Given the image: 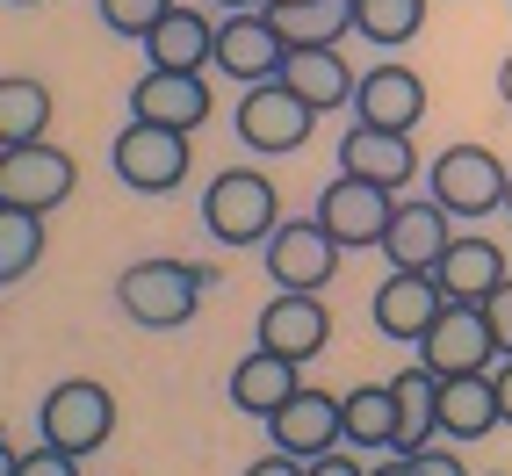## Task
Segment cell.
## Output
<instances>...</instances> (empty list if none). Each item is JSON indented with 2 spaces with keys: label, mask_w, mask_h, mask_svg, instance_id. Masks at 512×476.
<instances>
[{
  "label": "cell",
  "mask_w": 512,
  "mask_h": 476,
  "mask_svg": "<svg viewBox=\"0 0 512 476\" xmlns=\"http://www.w3.org/2000/svg\"><path fill=\"white\" fill-rule=\"evenodd\" d=\"M202 296H210V267H195V260L159 253V260H130L116 275V311L145 332H181L202 311Z\"/></svg>",
  "instance_id": "6da1fadb"
},
{
  "label": "cell",
  "mask_w": 512,
  "mask_h": 476,
  "mask_svg": "<svg viewBox=\"0 0 512 476\" xmlns=\"http://www.w3.org/2000/svg\"><path fill=\"white\" fill-rule=\"evenodd\" d=\"M282 224V195L260 166H224L202 188V231L217 246H267V231Z\"/></svg>",
  "instance_id": "7a4b0ae2"
},
{
  "label": "cell",
  "mask_w": 512,
  "mask_h": 476,
  "mask_svg": "<svg viewBox=\"0 0 512 476\" xmlns=\"http://www.w3.org/2000/svg\"><path fill=\"white\" fill-rule=\"evenodd\" d=\"M109 166L130 195H174L188 174H195V152H188V130H166V123H145L130 116L109 145Z\"/></svg>",
  "instance_id": "3957f363"
},
{
  "label": "cell",
  "mask_w": 512,
  "mask_h": 476,
  "mask_svg": "<svg viewBox=\"0 0 512 476\" xmlns=\"http://www.w3.org/2000/svg\"><path fill=\"white\" fill-rule=\"evenodd\" d=\"M505 181H512V166H505L491 145H448V152L426 166V195H433L455 224H476V217L505 210Z\"/></svg>",
  "instance_id": "277c9868"
},
{
  "label": "cell",
  "mask_w": 512,
  "mask_h": 476,
  "mask_svg": "<svg viewBox=\"0 0 512 476\" xmlns=\"http://www.w3.org/2000/svg\"><path fill=\"white\" fill-rule=\"evenodd\" d=\"M37 433L51 440V448L80 455V462L101 455V448H109V433H116V397H109V383H87V376L51 383L44 404H37Z\"/></svg>",
  "instance_id": "5b68a950"
},
{
  "label": "cell",
  "mask_w": 512,
  "mask_h": 476,
  "mask_svg": "<svg viewBox=\"0 0 512 476\" xmlns=\"http://www.w3.org/2000/svg\"><path fill=\"white\" fill-rule=\"evenodd\" d=\"M73 188H80V166H73V152H58L51 138L0 152V210L51 217V210H58V202L73 195Z\"/></svg>",
  "instance_id": "8992f818"
},
{
  "label": "cell",
  "mask_w": 512,
  "mask_h": 476,
  "mask_svg": "<svg viewBox=\"0 0 512 476\" xmlns=\"http://www.w3.org/2000/svg\"><path fill=\"white\" fill-rule=\"evenodd\" d=\"M231 123H238V138H246V152H275V159H282V152H303V145H311L318 109H303L282 80H260V87L238 94Z\"/></svg>",
  "instance_id": "52a82bcc"
},
{
  "label": "cell",
  "mask_w": 512,
  "mask_h": 476,
  "mask_svg": "<svg viewBox=\"0 0 512 476\" xmlns=\"http://www.w3.org/2000/svg\"><path fill=\"white\" fill-rule=\"evenodd\" d=\"M419 361L433 368L440 383L448 376H491V325H484V303H440V318L419 332Z\"/></svg>",
  "instance_id": "ba28073f"
},
{
  "label": "cell",
  "mask_w": 512,
  "mask_h": 476,
  "mask_svg": "<svg viewBox=\"0 0 512 476\" xmlns=\"http://www.w3.org/2000/svg\"><path fill=\"white\" fill-rule=\"evenodd\" d=\"M260 253H267V282L275 289H325L339 275V238L318 217H282Z\"/></svg>",
  "instance_id": "9c48e42d"
},
{
  "label": "cell",
  "mask_w": 512,
  "mask_h": 476,
  "mask_svg": "<svg viewBox=\"0 0 512 476\" xmlns=\"http://www.w3.org/2000/svg\"><path fill=\"white\" fill-rule=\"evenodd\" d=\"M390 210H397V195H390V188H375V181H361V174H332L311 217L339 238V253H361V246H383Z\"/></svg>",
  "instance_id": "30bf717a"
},
{
  "label": "cell",
  "mask_w": 512,
  "mask_h": 476,
  "mask_svg": "<svg viewBox=\"0 0 512 476\" xmlns=\"http://www.w3.org/2000/svg\"><path fill=\"white\" fill-rule=\"evenodd\" d=\"M253 347H275V354H289L296 368L318 361V354L332 347V311H325V296H318V289H275V296H267V311H260V325H253Z\"/></svg>",
  "instance_id": "8fae6325"
},
{
  "label": "cell",
  "mask_w": 512,
  "mask_h": 476,
  "mask_svg": "<svg viewBox=\"0 0 512 476\" xmlns=\"http://www.w3.org/2000/svg\"><path fill=\"white\" fill-rule=\"evenodd\" d=\"M260 426H267V448H275V455H289V462H318L325 448H339V397H332V390H311V383H296Z\"/></svg>",
  "instance_id": "7c38bea8"
},
{
  "label": "cell",
  "mask_w": 512,
  "mask_h": 476,
  "mask_svg": "<svg viewBox=\"0 0 512 476\" xmlns=\"http://www.w3.org/2000/svg\"><path fill=\"white\" fill-rule=\"evenodd\" d=\"M282 29L267 22V8H238V15H224L217 22V73L224 80H238V87H260V80H275L282 73Z\"/></svg>",
  "instance_id": "4fadbf2b"
},
{
  "label": "cell",
  "mask_w": 512,
  "mask_h": 476,
  "mask_svg": "<svg viewBox=\"0 0 512 476\" xmlns=\"http://www.w3.org/2000/svg\"><path fill=\"white\" fill-rule=\"evenodd\" d=\"M448 246H455V217L440 210L433 195H419V202H404V195H397L390 231H383V246H375V253H383L390 267H404V275H433Z\"/></svg>",
  "instance_id": "5bb4252c"
},
{
  "label": "cell",
  "mask_w": 512,
  "mask_h": 476,
  "mask_svg": "<svg viewBox=\"0 0 512 476\" xmlns=\"http://www.w3.org/2000/svg\"><path fill=\"white\" fill-rule=\"evenodd\" d=\"M339 174H361L375 188H404V181H419L426 166H419V145H412V130H383V123H347V138H339Z\"/></svg>",
  "instance_id": "9a60e30c"
},
{
  "label": "cell",
  "mask_w": 512,
  "mask_h": 476,
  "mask_svg": "<svg viewBox=\"0 0 512 476\" xmlns=\"http://www.w3.org/2000/svg\"><path fill=\"white\" fill-rule=\"evenodd\" d=\"M354 123H383V130H419L426 123V80L412 73V65H368V73L354 80Z\"/></svg>",
  "instance_id": "2e32d148"
},
{
  "label": "cell",
  "mask_w": 512,
  "mask_h": 476,
  "mask_svg": "<svg viewBox=\"0 0 512 476\" xmlns=\"http://www.w3.org/2000/svg\"><path fill=\"white\" fill-rule=\"evenodd\" d=\"M210 109H217L210 73H159V65H145L138 87H130V116L166 123V130H195V123H210Z\"/></svg>",
  "instance_id": "e0dca14e"
},
{
  "label": "cell",
  "mask_w": 512,
  "mask_h": 476,
  "mask_svg": "<svg viewBox=\"0 0 512 476\" xmlns=\"http://www.w3.org/2000/svg\"><path fill=\"white\" fill-rule=\"evenodd\" d=\"M440 282L433 275H404V267H390L383 275V289L368 296V318H375V332L383 339H397V347H419V332L440 318Z\"/></svg>",
  "instance_id": "ac0fdd59"
},
{
  "label": "cell",
  "mask_w": 512,
  "mask_h": 476,
  "mask_svg": "<svg viewBox=\"0 0 512 476\" xmlns=\"http://www.w3.org/2000/svg\"><path fill=\"white\" fill-rule=\"evenodd\" d=\"M303 109H318V116H332V109H354V65L339 58V44H318V51H282V73H275Z\"/></svg>",
  "instance_id": "d6986e66"
},
{
  "label": "cell",
  "mask_w": 512,
  "mask_h": 476,
  "mask_svg": "<svg viewBox=\"0 0 512 476\" xmlns=\"http://www.w3.org/2000/svg\"><path fill=\"white\" fill-rule=\"evenodd\" d=\"M433 282H440V296H448V303H484V296L505 282V246H498V238H484V231H455V246L440 253Z\"/></svg>",
  "instance_id": "ffe728a7"
},
{
  "label": "cell",
  "mask_w": 512,
  "mask_h": 476,
  "mask_svg": "<svg viewBox=\"0 0 512 476\" xmlns=\"http://www.w3.org/2000/svg\"><path fill=\"white\" fill-rule=\"evenodd\" d=\"M145 58L159 65V73H210V58H217V15H202V8H166V22L145 37Z\"/></svg>",
  "instance_id": "44dd1931"
},
{
  "label": "cell",
  "mask_w": 512,
  "mask_h": 476,
  "mask_svg": "<svg viewBox=\"0 0 512 476\" xmlns=\"http://www.w3.org/2000/svg\"><path fill=\"white\" fill-rule=\"evenodd\" d=\"M339 448H354V455H390L397 448L390 383H354L347 397H339Z\"/></svg>",
  "instance_id": "7402d4cb"
},
{
  "label": "cell",
  "mask_w": 512,
  "mask_h": 476,
  "mask_svg": "<svg viewBox=\"0 0 512 476\" xmlns=\"http://www.w3.org/2000/svg\"><path fill=\"white\" fill-rule=\"evenodd\" d=\"M267 22L282 29L289 51L347 44V37H354V0H267Z\"/></svg>",
  "instance_id": "603a6c76"
},
{
  "label": "cell",
  "mask_w": 512,
  "mask_h": 476,
  "mask_svg": "<svg viewBox=\"0 0 512 476\" xmlns=\"http://www.w3.org/2000/svg\"><path fill=\"white\" fill-rule=\"evenodd\" d=\"M498 426H505V419H498L491 376H448V383H440V440L469 448V440H491Z\"/></svg>",
  "instance_id": "cb8c5ba5"
},
{
  "label": "cell",
  "mask_w": 512,
  "mask_h": 476,
  "mask_svg": "<svg viewBox=\"0 0 512 476\" xmlns=\"http://www.w3.org/2000/svg\"><path fill=\"white\" fill-rule=\"evenodd\" d=\"M296 383H303V376H296V361L275 354V347H253V354H238V361H231V404H238L246 419H267Z\"/></svg>",
  "instance_id": "d4e9b609"
},
{
  "label": "cell",
  "mask_w": 512,
  "mask_h": 476,
  "mask_svg": "<svg viewBox=\"0 0 512 476\" xmlns=\"http://www.w3.org/2000/svg\"><path fill=\"white\" fill-rule=\"evenodd\" d=\"M51 138V87L37 73H0V152Z\"/></svg>",
  "instance_id": "484cf974"
},
{
  "label": "cell",
  "mask_w": 512,
  "mask_h": 476,
  "mask_svg": "<svg viewBox=\"0 0 512 476\" xmlns=\"http://www.w3.org/2000/svg\"><path fill=\"white\" fill-rule=\"evenodd\" d=\"M390 404H397V448L404 455H419L426 440H440V376L426 361L404 368V376L390 383Z\"/></svg>",
  "instance_id": "4316f807"
},
{
  "label": "cell",
  "mask_w": 512,
  "mask_h": 476,
  "mask_svg": "<svg viewBox=\"0 0 512 476\" xmlns=\"http://www.w3.org/2000/svg\"><path fill=\"white\" fill-rule=\"evenodd\" d=\"M426 29V0H354V37L375 51H404Z\"/></svg>",
  "instance_id": "83f0119b"
},
{
  "label": "cell",
  "mask_w": 512,
  "mask_h": 476,
  "mask_svg": "<svg viewBox=\"0 0 512 476\" xmlns=\"http://www.w3.org/2000/svg\"><path fill=\"white\" fill-rule=\"evenodd\" d=\"M37 260H44V217L0 210V289H15L22 275H37Z\"/></svg>",
  "instance_id": "f1b7e54d"
},
{
  "label": "cell",
  "mask_w": 512,
  "mask_h": 476,
  "mask_svg": "<svg viewBox=\"0 0 512 476\" xmlns=\"http://www.w3.org/2000/svg\"><path fill=\"white\" fill-rule=\"evenodd\" d=\"M166 8H174V0H94V15L109 22V37H130V44H145L166 22Z\"/></svg>",
  "instance_id": "f546056e"
},
{
  "label": "cell",
  "mask_w": 512,
  "mask_h": 476,
  "mask_svg": "<svg viewBox=\"0 0 512 476\" xmlns=\"http://www.w3.org/2000/svg\"><path fill=\"white\" fill-rule=\"evenodd\" d=\"M484 325H491V347H498V361L512 354V275L484 296Z\"/></svg>",
  "instance_id": "4dcf8cb0"
},
{
  "label": "cell",
  "mask_w": 512,
  "mask_h": 476,
  "mask_svg": "<svg viewBox=\"0 0 512 476\" xmlns=\"http://www.w3.org/2000/svg\"><path fill=\"white\" fill-rule=\"evenodd\" d=\"M15 476H80V455H65V448H51V440H37V448L15 462Z\"/></svg>",
  "instance_id": "1f68e13d"
},
{
  "label": "cell",
  "mask_w": 512,
  "mask_h": 476,
  "mask_svg": "<svg viewBox=\"0 0 512 476\" xmlns=\"http://www.w3.org/2000/svg\"><path fill=\"white\" fill-rule=\"evenodd\" d=\"M419 476H469V462H455V440H426V448H419Z\"/></svg>",
  "instance_id": "d6a6232c"
},
{
  "label": "cell",
  "mask_w": 512,
  "mask_h": 476,
  "mask_svg": "<svg viewBox=\"0 0 512 476\" xmlns=\"http://www.w3.org/2000/svg\"><path fill=\"white\" fill-rule=\"evenodd\" d=\"M303 476H368V462L354 448H325L318 462H303Z\"/></svg>",
  "instance_id": "836d02e7"
},
{
  "label": "cell",
  "mask_w": 512,
  "mask_h": 476,
  "mask_svg": "<svg viewBox=\"0 0 512 476\" xmlns=\"http://www.w3.org/2000/svg\"><path fill=\"white\" fill-rule=\"evenodd\" d=\"M491 390H498V419L512 426V354H505V361L491 368Z\"/></svg>",
  "instance_id": "e575fe53"
},
{
  "label": "cell",
  "mask_w": 512,
  "mask_h": 476,
  "mask_svg": "<svg viewBox=\"0 0 512 476\" xmlns=\"http://www.w3.org/2000/svg\"><path fill=\"white\" fill-rule=\"evenodd\" d=\"M368 476H419V455L390 448V462H368Z\"/></svg>",
  "instance_id": "d590c367"
},
{
  "label": "cell",
  "mask_w": 512,
  "mask_h": 476,
  "mask_svg": "<svg viewBox=\"0 0 512 476\" xmlns=\"http://www.w3.org/2000/svg\"><path fill=\"white\" fill-rule=\"evenodd\" d=\"M246 476H303V462H289V455H267V462H253Z\"/></svg>",
  "instance_id": "8d00e7d4"
},
{
  "label": "cell",
  "mask_w": 512,
  "mask_h": 476,
  "mask_svg": "<svg viewBox=\"0 0 512 476\" xmlns=\"http://www.w3.org/2000/svg\"><path fill=\"white\" fill-rule=\"evenodd\" d=\"M15 462H22V448H15L8 433H0V476H15Z\"/></svg>",
  "instance_id": "74e56055"
},
{
  "label": "cell",
  "mask_w": 512,
  "mask_h": 476,
  "mask_svg": "<svg viewBox=\"0 0 512 476\" xmlns=\"http://www.w3.org/2000/svg\"><path fill=\"white\" fill-rule=\"evenodd\" d=\"M498 101H505V109H512V58L498 65Z\"/></svg>",
  "instance_id": "f35d334b"
},
{
  "label": "cell",
  "mask_w": 512,
  "mask_h": 476,
  "mask_svg": "<svg viewBox=\"0 0 512 476\" xmlns=\"http://www.w3.org/2000/svg\"><path fill=\"white\" fill-rule=\"evenodd\" d=\"M217 8H224V15H238V8H267V0H217Z\"/></svg>",
  "instance_id": "ab89813d"
},
{
  "label": "cell",
  "mask_w": 512,
  "mask_h": 476,
  "mask_svg": "<svg viewBox=\"0 0 512 476\" xmlns=\"http://www.w3.org/2000/svg\"><path fill=\"white\" fill-rule=\"evenodd\" d=\"M8 8H37V0H8Z\"/></svg>",
  "instance_id": "60d3db41"
},
{
  "label": "cell",
  "mask_w": 512,
  "mask_h": 476,
  "mask_svg": "<svg viewBox=\"0 0 512 476\" xmlns=\"http://www.w3.org/2000/svg\"><path fill=\"white\" fill-rule=\"evenodd\" d=\"M505 210H512V181H505Z\"/></svg>",
  "instance_id": "b9f144b4"
}]
</instances>
